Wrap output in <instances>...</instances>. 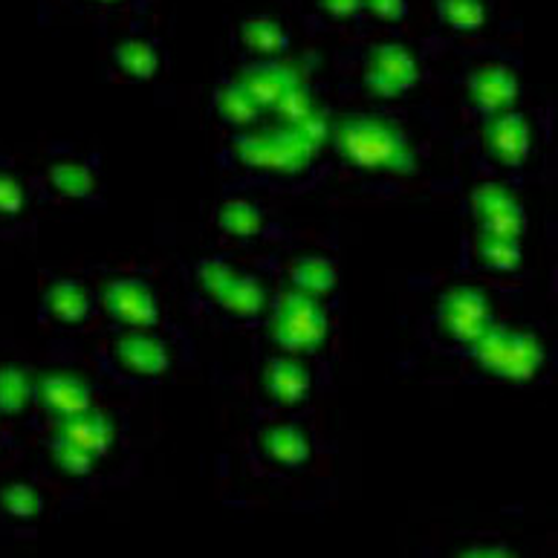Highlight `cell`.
Wrapping results in <instances>:
<instances>
[{"mask_svg":"<svg viewBox=\"0 0 558 558\" xmlns=\"http://www.w3.org/2000/svg\"><path fill=\"white\" fill-rule=\"evenodd\" d=\"M318 9L325 15L336 17V21H344V17H353L362 12V0H318Z\"/></svg>","mask_w":558,"mask_h":558,"instance_id":"34","label":"cell"},{"mask_svg":"<svg viewBox=\"0 0 558 558\" xmlns=\"http://www.w3.org/2000/svg\"><path fill=\"white\" fill-rule=\"evenodd\" d=\"M56 434H61L64 440L75 442L78 449H84L87 454H93V458L108 454L113 440H117V428H113V423H110L101 411L93 409V405L87 411H82V414L59 420Z\"/></svg>","mask_w":558,"mask_h":558,"instance_id":"15","label":"cell"},{"mask_svg":"<svg viewBox=\"0 0 558 558\" xmlns=\"http://www.w3.org/2000/svg\"><path fill=\"white\" fill-rule=\"evenodd\" d=\"M217 307L234 318H255L267 307V290L255 276H234L215 295Z\"/></svg>","mask_w":558,"mask_h":558,"instance_id":"19","label":"cell"},{"mask_svg":"<svg viewBox=\"0 0 558 558\" xmlns=\"http://www.w3.org/2000/svg\"><path fill=\"white\" fill-rule=\"evenodd\" d=\"M238 38L246 50L260 56V59H278L290 47V35H287L283 24L269 15H252L241 21Z\"/></svg>","mask_w":558,"mask_h":558,"instance_id":"18","label":"cell"},{"mask_svg":"<svg viewBox=\"0 0 558 558\" xmlns=\"http://www.w3.org/2000/svg\"><path fill=\"white\" fill-rule=\"evenodd\" d=\"M287 276H290L292 290L307 292L313 299H322V295L336 290L339 269H336L333 260L322 258V255H301V258L292 260Z\"/></svg>","mask_w":558,"mask_h":558,"instance_id":"20","label":"cell"},{"mask_svg":"<svg viewBox=\"0 0 558 558\" xmlns=\"http://www.w3.org/2000/svg\"><path fill=\"white\" fill-rule=\"evenodd\" d=\"M469 209L475 220L477 232L504 234V238H524L526 232V211L518 203V197L504 185L486 183L477 185L469 197Z\"/></svg>","mask_w":558,"mask_h":558,"instance_id":"7","label":"cell"},{"mask_svg":"<svg viewBox=\"0 0 558 558\" xmlns=\"http://www.w3.org/2000/svg\"><path fill=\"white\" fill-rule=\"evenodd\" d=\"M437 325L451 342L472 344L492 325L489 295L472 283H458L437 301Z\"/></svg>","mask_w":558,"mask_h":558,"instance_id":"6","label":"cell"},{"mask_svg":"<svg viewBox=\"0 0 558 558\" xmlns=\"http://www.w3.org/2000/svg\"><path fill=\"white\" fill-rule=\"evenodd\" d=\"M105 3H110V0H105Z\"/></svg>","mask_w":558,"mask_h":558,"instance_id":"36","label":"cell"},{"mask_svg":"<svg viewBox=\"0 0 558 558\" xmlns=\"http://www.w3.org/2000/svg\"><path fill=\"white\" fill-rule=\"evenodd\" d=\"M113 61L134 82H148L159 70V56L148 38H125V41H119L117 50H113Z\"/></svg>","mask_w":558,"mask_h":558,"instance_id":"24","label":"cell"},{"mask_svg":"<svg viewBox=\"0 0 558 558\" xmlns=\"http://www.w3.org/2000/svg\"><path fill=\"white\" fill-rule=\"evenodd\" d=\"M50 189L64 201H87L96 192V174L84 162H56L50 166Z\"/></svg>","mask_w":558,"mask_h":558,"instance_id":"25","label":"cell"},{"mask_svg":"<svg viewBox=\"0 0 558 558\" xmlns=\"http://www.w3.org/2000/svg\"><path fill=\"white\" fill-rule=\"evenodd\" d=\"M232 150L241 166L252 168V171H267V174L281 177L307 171L313 157L318 154L295 128L281 125V122L276 128L241 134L232 142Z\"/></svg>","mask_w":558,"mask_h":558,"instance_id":"3","label":"cell"},{"mask_svg":"<svg viewBox=\"0 0 558 558\" xmlns=\"http://www.w3.org/2000/svg\"><path fill=\"white\" fill-rule=\"evenodd\" d=\"M238 82L243 84V90L250 93L260 110H276L278 101H281L292 87L307 84L304 82V70H301V64H295V61H281V56L243 68L241 75H238Z\"/></svg>","mask_w":558,"mask_h":558,"instance_id":"9","label":"cell"},{"mask_svg":"<svg viewBox=\"0 0 558 558\" xmlns=\"http://www.w3.org/2000/svg\"><path fill=\"white\" fill-rule=\"evenodd\" d=\"M26 206V192L21 180L7 171H0V215L3 217H15L21 215Z\"/></svg>","mask_w":558,"mask_h":558,"instance_id":"32","label":"cell"},{"mask_svg":"<svg viewBox=\"0 0 558 558\" xmlns=\"http://www.w3.org/2000/svg\"><path fill=\"white\" fill-rule=\"evenodd\" d=\"M260 383H264L269 400H276L278 405H299L313 391V376L304 362H299L292 353L269 359L260 374Z\"/></svg>","mask_w":558,"mask_h":558,"instance_id":"14","label":"cell"},{"mask_svg":"<svg viewBox=\"0 0 558 558\" xmlns=\"http://www.w3.org/2000/svg\"><path fill=\"white\" fill-rule=\"evenodd\" d=\"M477 267L492 269V272H515L521 267V241L518 238H504V234L477 232L472 243Z\"/></svg>","mask_w":558,"mask_h":558,"instance_id":"21","label":"cell"},{"mask_svg":"<svg viewBox=\"0 0 558 558\" xmlns=\"http://www.w3.org/2000/svg\"><path fill=\"white\" fill-rule=\"evenodd\" d=\"M330 142L336 154L359 171L397 177L417 171V150L409 134L391 119L356 113L330 125Z\"/></svg>","mask_w":558,"mask_h":558,"instance_id":"1","label":"cell"},{"mask_svg":"<svg viewBox=\"0 0 558 558\" xmlns=\"http://www.w3.org/2000/svg\"><path fill=\"white\" fill-rule=\"evenodd\" d=\"M101 307L128 330H150L159 322L157 295L142 278H117L101 290Z\"/></svg>","mask_w":558,"mask_h":558,"instance_id":"8","label":"cell"},{"mask_svg":"<svg viewBox=\"0 0 558 558\" xmlns=\"http://www.w3.org/2000/svg\"><path fill=\"white\" fill-rule=\"evenodd\" d=\"M0 507L9 518H17V521H29L44 509L41 492L29 484H9L0 489Z\"/></svg>","mask_w":558,"mask_h":558,"instance_id":"28","label":"cell"},{"mask_svg":"<svg viewBox=\"0 0 558 558\" xmlns=\"http://www.w3.org/2000/svg\"><path fill=\"white\" fill-rule=\"evenodd\" d=\"M44 313L59 325H82L90 316V292L70 278L52 281L44 292Z\"/></svg>","mask_w":558,"mask_h":558,"instance_id":"17","label":"cell"},{"mask_svg":"<svg viewBox=\"0 0 558 558\" xmlns=\"http://www.w3.org/2000/svg\"><path fill=\"white\" fill-rule=\"evenodd\" d=\"M466 93L477 113L495 117V113L515 108L521 84L507 64H481L466 75Z\"/></svg>","mask_w":558,"mask_h":558,"instance_id":"11","label":"cell"},{"mask_svg":"<svg viewBox=\"0 0 558 558\" xmlns=\"http://www.w3.org/2000/svg\"><path fill=\"white\" fill-rule=\"evenodd\" d=\"M362 12L383 24H400L409 17V0H362Z\"/></svg>","mask_w":558,"mask_h":558,"instance_id":"33","label":"cell"},{"mask_svg":"<svg viewBox=\"0 0 558 558\" xmlns=\"http://www.w3.org/2000/svg\"><path fill=\"white\" fill-rule=\"evenodd\" d=\"M267 333L283 353H313L327 339V310L307 292L287 290L272 304Z\"/></svg>","mask_w":558,"mask_h":558,"instance_id":"4","label":"cell"},{"mask_svg":"<svg viewBox=\"0 0 558 558\" xmlns=\"http://www.w3.org/2000/svg\"><path fill=\"white\" fill-rule=\"evenodd\" d=\"M211 105H215L217 117L223 119L226 125H234V128L255 125L260 117V108L255 105V99H252L250 93L243 90V84L238 82V78L217 84Z\"/></svg>","mask_w":558,"mask_h":558,"instance_id":"22","label":"cell"},{"mask_svg":"<svg viewBox=\"0 0 558 558\" xmlns=\"http://www.w3.org/2000/svg\"><path fill=\"white\" fill-rule=\"evenodd\" d=\"M35 400V385L26 371L17 365L0 367V414L15 417L21 411L29 409V402Z\"/></svg>","mask_w":558,"mask_h":558,"instance_id":"26","label":"cell"},{"mask_svg":"<svg viewBox=\"0 0 558 558\" xmlns=\"http://www.w3.org/2000/svg\"><path fill=\"white\" fill-rule=\"evenodd\" d=\"M260 451H264V458L283 469L307 466L310 458H313V446H310L307 434L292 423H278L264 428L260 432Z\"/></svg>","mask_w":558,"mask_h":558,"instance_id":"16","label":"cell"},{"mask_svg":"<svg viewBox=\"0 0 558 558\" xmlns=\"http://www.w3.org/2000/svg\"><path fill=\"white\" fill-rule=\"evenodd\" d=\"M469 348L481 371L507 383H530L542 374L547 362V350L538 336L530 330L495 325V322Z\"/></svg>","mask_w":558,"mask_h":558,"instance_id":"2","label":"cell"},{"mask_svg":"<svg viewBox=\"0 0 558 558\" xmlns=\"http://www.w3.org/2000/svg\"><path fill=\"white\" fill-rule=\"evenodd\" d=\"M234 276H238L234 267L223 258H203L201 264L194 267V283H197V290L211 295V299H215L217 292L223 290L226 283L232 281Z\"/></svg>","mask_w":558,"mask_h":558,"instance_id":"30","label":"cell"},{"mask_svg":"<svg viewBox=\"0 0 558 558\" xmlns=\"http://www.w3.org/2000/svg\"><path fill=\"white\" fill-rule=\"evenodd\" d=\"M362 82L376 99H402L420 82V61L405 44L385 41L371 47L362 64Z\"/></svg>","mask_w":558,"mask_h":558,"instance_id":"5","label":"cell"},{"mask_svg":"<svg viewBox=\"0 0 558 558\" xmlns=\"http://www.w3.org/2000/svg\"><path fill=\"white\" fill-rule=\"evenodd\" d=\"M50 458L68 477H87L93 472V463H96L93 454L78 449L75 442L64 440L61 434H56V437L50 440Z\"/></svg>","mask_w":558,"mask_h":558,"instance_id":"29","label":"cell"},{"mask_svg":"<svg viewBox=\"0 0 558 558\" xmlns=\"http://www.w3.org/2000/svg\"><path fill=\"white\" fill-rule=\"evenodd\" d=\"M113 356L122 371H128L131 376H145V379L162 376L171 367V353H168L166 342L157 336H148L145 330H131L122 336L113 348Z\"/></svg>","mask_w":558,"mask_h":558,"instance_id":"13","label":"cell"},{"mask_svg":"<svg viewBox=\"0 0 558 558\" xmlns=\"http://www.w3.org/2000/svg\"><path fill=\"white\" fill-rule=\"evenodd\" d=\"M276 113L281 125H299V122H304L307 117H313V113H316V101L310 96L307 84L292 87V90L276 105Z\"/></svg>","mask_w":558,"mask_h":558,"instance_id":"31","label":"cell"},{"mask_svg":"<svg viewBox=\"0 0 558 558\" xmlns=\"http://www.w3.org/2000/svg\"><path fill=\"white\" fill-rule=\"evenodd\" d=\"M463 556L469 558H500V556H509V547H504V544H475V547H469V550H463Z\"/></svg>","mask_w":558,"mask_h":558,"instance_id":"35","label":"cell"},{"mask_svg":"<svg viewBox=\"0 0 558 558\" xmlns=\"http://www.w3.org/2000/svg\"><path fill=\"white\" fill-rule=\"evenodd\" d=\"M484 142L489 157L504 168H521L533 148V131L521 113L504 110L495 117H486Z\"/></svg>","mask_w":558,"mask_h":558,"instance_id":"10","label":"cell"},{"mask_svg":"<svg viewBox=\"0 0 558 558\" xmlns=\"http://www.w3.org/2000/svg\"><path fill=\"white\" fill-rule=\"evenodd\" d=\"M437 15L454 33H475L486 24L484 0H437Z\"/></svg>","mask_w":558,"mask_h":558,"instance_id":"27","label":"cell"},{"mask_svg":"<svg viewBox=\"0 0 558 558\" xmlns=\"http://www.w3.org/2000/svg\"><path fill=\"white\" fill-rule=\"evenodd\" d=\"M35 400L50 417L64 420L93 405L90 385L73 374H47L35 385Z\"/></svg>","mask_w":558,"mask_h":558,"instance_id":"12","label":"cell"},{"mask_svg":"<svg viewBox=\"0 0 558 558\" xmlns=\"http://www.w3.org/2000/svg\"><path fill=\"white\" fill-rule=\"evenodd\" d=\"M264 223H267L264 211L252 201H243V197H229L217 209V226L226 234H232V238H243V241L246 238H258L264 232Z\"/></svg>","mask_w":558,"mask_h":558,"instance_id":"23","label":"cell"}]
</instances>
